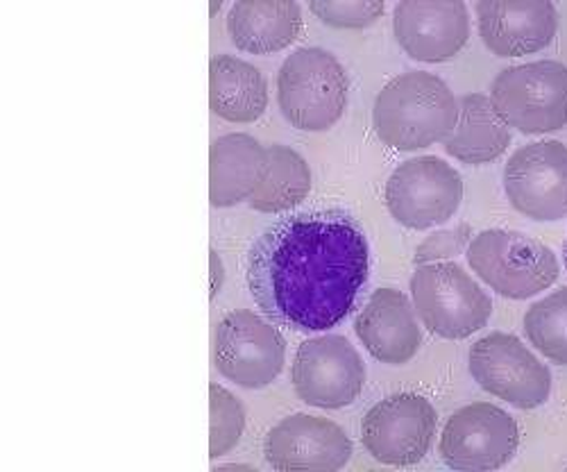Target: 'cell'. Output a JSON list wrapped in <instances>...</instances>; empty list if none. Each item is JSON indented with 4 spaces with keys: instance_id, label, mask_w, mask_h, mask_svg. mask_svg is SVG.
Here are the masks:
<instances>
[{
    "instance_id": "2e32d148",
    "label": "cell",
    "mask_w": 567,
    "mask_h": 472,
    "mask_svg": "<svg viewBox=\"0 0 567 472\" xmlns=\"http://www.w3.org/2000/svg\"><path fill=\"white\" fill-rule=\"evenodd\" d=\"M480 34L497 58L534 55L554 41L558 10L545 0H482Z\"/></svg>"
},
{
    "instance_id": "4fadbf2b",
    "label": "cell",
    "mask_w": 567,
    "mask_h": 472,
    "mask_svg": "<svg viewBox=\"0 0 567 472\" xmlns=\"http://www.w3.org/2000/svg\"><path fill=\"white\" fill-rule=\"evenodd\" d=\"M504 188L515 212L538 223L567 216V146L560 141H536L511 155L504 168Z\"/></svg>"
},
{
    "instance_id": "3957f363",
    "label": "cell",
    "mask_w": 567,
    "mask_h": 472,
    "mask_svg": "<svg viewBox=\"0 0 567 472\" xmlns=\"http://www.w3.org/2000/svg\"><path fill=\"white\" fill-rule=\"evenodd\" d=\"M350 78L343 64L324 49H300L284 60L277 73V103L293 127L324 132L334 127L346 107Z\"/></svg>"
},
{
    "instance_id": "ac0fdd59",
    "label": "cell",
    "mask_w": 567,
    "mask_h": 472,
    "mask_svg": "<svg viewBox=\"0 0 567 472\" xmlns=\"http://www.w3.org/2000/svg\"><path fill=\"white\" fill-rule=\"evenodd\" d=\"M302 25V10L293 0H239L227 14L234 45L252 55L289 49L298 41Z\"/></svg>"
},
{
    "instance_id": "5b68a950",
    "label": "cell",
    "mask_w": 567,
    "mask_h": 472,
    "mask_svg": "<svg viewBox=\"0 0 567 472\" xmlns=\"http://www.w3.org/2000/svg\"><path fill=\"white\" fill-rule=\"evenodd\" d=\"M411 298L424 327L450 341L477 335L493 314L491 296L454 261L417 266Z\"/></svg>"
},
{
    "instance_id": "7402d4cb",
    "label": "cell",
    "mask_w": 567,
    "mask_h": 472,
    "mask_svg": "<svg viewBox=\"0 0 567 472\" xmlns=\"http://www.w3.org/2000/svg\"><path fill=\"white\" fill-rule=\"evenodd\" d=\"M311 192V168L305 157L289 146H266L264 168L250 196L252 209L261 214L291 212Z\"/></svg>"
},
{
    "instance_id": "4316f807",
    "label": "cell",
    "mask_w": 567,
    "mask_h": 472,
    "mask_svg": "<svg viewBox=\"0 0 567 472\" xmlns=\"http://www.w3.org/2000/svg\"><path fill=\"white\" fill-rule=\"evenodd\" d=\"M209 268H212V300L218 296V291L223 289L225 285V266H223V259L216 250L209 253Z\"/></svg>"
},
{
    "instance_id": "9a60e30c",
    "label": "cell",
    "mask_w": 567,
    "mask_h": 472,
    "mask_svg": "<svg viewBox=\"0 0 567 472\" xmlns=\"http://www.w3.org/2000/svg\"><path fill=\"white\" fill-rule=\"evenodd\" d=\"M393 32L411 60L441 64L465 49L470 14L461 0H402L393 10Z\"/></svg>"
},
{
    "instance_id": "d6986e66",
    "label": "cell",
    "mask_w": 567,
    "mask_h": 472,
    "mask_svg": "<svg viewBox=\"0 0 567 472\" xmlns=\"http://www.w3.org/2000/svg\"><path fill=\"white\" fill-rule=\"evenodd\" d=\"M266 148L250 134L218 136L209 151V201L214 207H234L250 201L264 168Z\"/></svg>"
},
{
    "instance_id": "8fae6325",
    "label": "cell",
    "mask_w": 567,
    "mask_h": 472,
    "mask_svg": "<svg viewBox=\"0 0 567 472\" xmlns=\"http://www.w3.org/2000/svg\"><path fill=\"white\" fill-rule=\"evenodd\" d=\"M519 430L511 413L491 402L461 407L450 415L439 443L445 465L465 472L504 468L517 452Z\"/></svg>"
},
{
    "instance_id": "52a82bcc",
    "label": "cell",
    "mask_w": 567,
    "mask_h": 472,
    "mask_svg": "<svg viewBox=\"0 0 567 472\" xmlns=\"http://www.w3.org/2000/svg\"><path fill=\"white\" fill-rule=\"evenodd\" d=\"M284 361L287 341L272 322L248 309L220 318L214 337V363L225 380L244 389H261L275 382Z\"/></svg>"
},
{
    "instance_id": "cb8c5ba5",
    "label": "cell",
    "mask_w": 567,
    "mask_h": 472,
    "mask_svg": "<svg viewBox=\"0 0 567 472\" xmlns=\"http://www.w3.org/2000/svg\"><path fill=\"white\" fill-rule=\"evenodd\" d=\"M246 430V411L220 384L209 387V456L218 459L236 448Z\"/></svg>"
},
{
    "instance_id": "d4e9b609",
    "label": "cell",
    "mask_w": 567,
    "mask_h": 472,
    "mask_svg": "<svg viewBox=\"0 0 567 472\" xmlns=\"http://www.w3.org/2000/svg\"><path fill=\"white\" fill-rule=\"evenodd\" d=\"M309 10L332 28L361 30L380 21L386 6L382 0H311Z\"/></svg>"
},
{
    "instance_id": "44dd1931",
    "label": "cell",
    "mask_w": 567,
    "mask_h": 472,
    "mask_svg": "<svg viewBox=\"0 0 567 472\" xmlns=\"http://www.w3.org/2000/svg\"><path fill=\"white\" fill-rule=\"evenodd\" d=\"M443 146L463 164H488L511 146V127L493 107L491 96L467 93L458 103V123Z\"/></svg>"
},
{
    "instance_id": "484cf974",
    "label": "cell",
    "mask_w": 567,
    "mask_h": 472,
    "mask_svg": "<svg viewBox=\"0 0 567 472\" xmlns=\"http://www.w3.org/2000/svg\"><path fill=\"white\" fill-rule=\"evenodd\" d=\"M470 236H472V227L467 223H458L454 227L434 232L415 248L413 261L415 266L447 261L461 255L470 246Z\"/></svg>"
},
{
    "instance_id": "8992f818",
    "label": "cell",
    "mask_w": 567,
    "mask_h": 472,
    "mask_svg": "<svg viewBox=\"0 0 567 472\" xmlns=\"http://www.w3.org/2000/svg\"><path fill=\"white\" fill-rule=\"evenodd\" d=\"M491 103L517 132H556L567 125V66L554 60L508 66L491 84Z\"/></svg>"
},
{
    "instance_id": "f1b7e54d",
    "label": "cell",
    "mask_w": 567,
    "mask_h": 472,
    "mask_svg": "<svg viewBox=\"0 0 567 472\" xmlns=\"http://www.w3.org/2000/svg\"><path fill=\"white\" fill-rule=\"evenodd\" d=\"M220 10V3H212V14H216Z\"/></svg>"
},
{
    "instance_id": "83f0119b",
    "label": "cell",
    "mask_w": 567,
    "mask_h": 472,
    "mask_svg": "<svg viewBox=\"0 0 567 472\" xmlns=\"http://www.w3.org/2000/svg\"><path fill=\"white\" fill-rule=\"evenodd\" d=\"M563 259H565V268H567V236H565V244H563Z\"/></svg>"
},
{
    "instance_id": "7c38bea8",
    "label": "cell",
    "mask_w": 567,
    "mask_h": 472,
    "mask_svg": "<svg viewBox=\"0 0 567 472\" xmlns=\"http://www.w3.org/2000/svg\"><path fill=\"white\" fill-rule=\"evenodd\" d=\"M291 380L302 402L320 409H343L361 396L365 366L346 337L324 335L307 339L298 348Z\"/></svg>"
},
{
    "instance_id": "e0dca14e",
    "label": "cell",
    "mask_w": 567,
    "mask_h": 472,
    "mask_svg": "<svg viewBox=\"0 0 567 472\" xmlns=\"http://www.w3.org/2000/svg\"><path fill=\"white\" fill-rule=\"evenodd\" d=\"M354 332L372 359L389 366H404L422 346L415 309L398 289H377L359 311Z\"/></svg>"
},
{
    "instance_id": "6da1fadb",
    "label": "cell",
    "mask_w": 567,
    "mask_h": 472,
    "mask_svg": "<svg viewBox=\"0 0 567 472\" xmlns=\"http://www.w3.org/2000/svg\"><path fill=\"white\" fill-rule=\"evenodd\" d=\"M370 244L346 209H309L268 225L248 250V289L272 322L324 332L354 309L370 279Z\"/></svg>"
},
{
    "instance_id": "7a4b0ae2",
    "label": "cell",
    "mask_w": 567,
    "mask_h": 472,
    "mask_svg": "<svg viewBox=\"0 0 567 472\" xmlns=\"http://www.w3.org/2000/svg\"><path fill=\"white\" fill-rule=\"evenodd\" d=\"M372 123L382 144L395 151L430 148L452 136L458 101L434 73H402L377 93Z\"/></svg>"
},
{
    "instance_id": "5bb4252c",
    "label": "cell",
    "mask_w": 567,
    "mask_h": 472,
    "mask_svg": "<svg viewBox=\"0 0 567 472\" xmlns=\"http://www.w3.org/2000/svg\"><path fill=\"white\" fill-rule=\"evenodd\" d=\"M264 454L281 472H332L346 468L352 459V441L334 420L293 413L268 432Z\"/></svg>"
},
{
    "instance_id": "ba28073f",
    "label": "cell",
    "mask_w": 567,
    "mask_h": 472,
    "mask_svg": "<svg viewBox=\"0 0 567 472\" xmlns=\"http://www.w3.org/2000/svg\"><path fill=\"white\" fill-rule=\"evenodd\" d=\"M467 363L484 391L517 409L529 411L549 400V368L513 335L493 332L472 343Z\"/></svg>"
},
{
    "instance_id": "30bf717a",
    "label": "cell",
    "mask_w": 567,
    "mask_h": 472,
    "mask_svg": "<svg viewBox=\"0 0 567 472\" xmlns=\"http://www.w3.org/2000/svg\"><path fill=\"white\" fill-rule=\"evenodd\" d=\"M463 179L441 157H413L400 164L386 182V207L409 229L447 223L461 207Z\"/></svg>"
},
{
    "instance_id": "ffe728a7",
    "label": "cell",
    "mask_w": 567,
    "mask_h": 472,
    "mask_svg": "<svg viewBox=\"0 0 567 472\" xmlns=\"http://www.w3.org/2000/svg\"><path fill=\"white\" fill-rule=\"evenodd\" d=\"M209 105L229 123H255L268 107V82L239 58L218 55L209 64Z\"/></svg>"
},
{
    "instance_id": "603a6c76",
    "label": "cell",
    "mask_w": 567,
    "mask_h": 472,
    "mask_svg": "<svg viewBox=\"0 0 567 472\" xmlns=\"http://www.w3.org/2000/svg\"><path fill=\"white\" fill-rule=\"evenodd\" d=\"M525 335L549 361L567 366V287H560L527 309Z\"/></svg>"
},
{
    "instance_id": "277c9868",
    "label": "cell",
    "mask_w": 567,
    "mask_h": 472,
    "mask_svg": "<svg viewBox=\"0 0 567 472\" xmlns=\"http://www.w3.org/2000/svg\"><path fill=\"white\" fill-rule=\"evenodd\" d=\"M467 264L486 285L508 300L547 291L560 275L551 248L523 232L486 229L467 246Z\"/></svg>"
},
{
    "instance_id": "9c48e42d",
    "label": "cell",
    "mask_w": 567,
    "mask_h": 472,
    "mask_svg": "<svg viewBox=\"0 0 567 472\" xmlns=\"http://www.w3.org/2000/svg\"><path fill=\"white\" fill-rule=\"evenodd\" d=\"M439 415L427 398L398 393L368 409L361 420V443L374 461L406 468L430 454Z\"/></svg>"
}]
</instances>
